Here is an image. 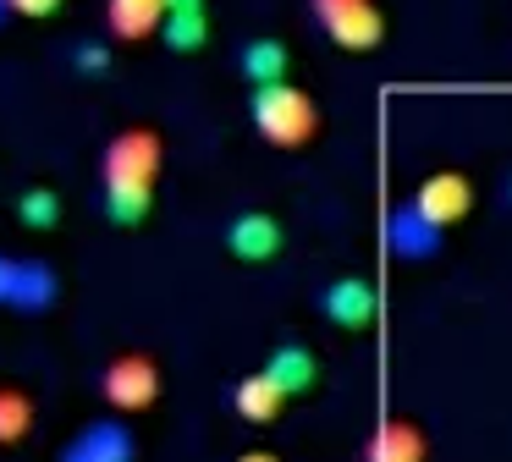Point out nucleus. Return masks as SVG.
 Instances as JSON below:
<instances>
[{"mask_svg": "<svg viewBox=\"0 0 512 462\" xmlns=\"http://www.w3.org/2000/svg\"><path fill=\"white\" fill-rule=\"evenodd\" d=\"M248 121L270 149H303L320 132V105L292 77H281V83L248 88Z\"/></svg>", "mask_w": 512, "mask_h": 462, "instance_id": "obj_2", "label": "nucleus"}, {"mask_svg": "<svg viewBox=\"0 0 512 462\" xmlns=\"http://www.w3.org/2000/svg\"><path fill=\"white\" fill-rule=\"evenodd\" d=\"M314 308L336 330H369L380 319V286L369 275H331L314 297Z\"/></svg>", "mask_w": 512, "mask_h": 462, "instance_id": "obj_7", "label": "nucleus"}, {"mask_svg": "<svg viewBox=\"0 0 512 462\" xmlns=\"http://www.w3.org/2000/svg\"><path fill=\"white\" fill-rule=\"evenodd\" d=\"M160 385H166V380H160V363L149 358V352H138V347L105 358V369H100V396H105V407L122 413V418L155 407L160 402Z\"/></svg>", "mask_w": 512, "mask_h": 462, "instance_id": "obj_4", "label": "nucleus"}, {"mask_svg": "<svg viewBox=\"0 0 512 462\" xmlns=\"http://www.w3.org/2000/svg\"><path fill=\"white\" fill-rule=\"evenodd\" d=\"M446 242V226H435L424 209H413V198H402V204L386 209V220H380V248L391 253V259L402 264H424L435 259Z\"/></svg>", "mask_w": 512, "mask_h": 462, "instance_id": "obj_6", "label": "nucleus"}, {"mask_svg": "<svg viewBox=\"0 0 512 462\" xmlns=\"http://www.w3.org/2000/svg\"><path fill=\"white\" fill-rule=\"evenodd\" d=\"M265 374L270 380L281 385V396H309L314 385H320V358H314L309 347H303V341H276V347H270V358H265Z\"/></svg>", "mask_w": 512, "mask_h": 462, "instance_id": "obj_11", "label": "nucleus"}, {"mask_svg": "<svg viewBox=\"0 0 512 462\" xmlns=\"http://www.w3.org/2000/svg\"><path fill=\"white\" fill-rule=\"evenodd\" d=\"M424 457H430L424 429L408 424V418H386V424L364 440V462H424Z\"/></svg>", "mask_w": 512, "mask_h": 462, "instance_id": "obj_13", "label": "nucleus"}, {"mask_svg": "<svg viewBox=\"0 0 512 462\" xmlns=\"http://www.w3.org/2000/svg\"><path fill=\"white\" fill-rule=\"evenodd\" d=\"M6 22H12V6H6V0H0V33H6Z\"/></svg>", "mask_w": 512, "mask_h": 462, "instance_id": "obj_23", "label": "nucleus"}, {"mask_svg": "<svg viewBox=\"0 0 512 462\" xmlns=\"http://www.w3.org/2000/svg\"><path fill=\"white\" fill-rule=\"evenodd\" d=\"M309 17L320 22V33L347 55H369L386 39V17L375 0H309Z\"/></svg>", "mask_w": 512, "mask_h": 462, "instance_id": "obj_5", "label": "nucleus"}, {"mask_svg": "<svg viewBox=\"0 0 512 462\" xmlns=\"http://www.w3.org/2000/svg\"><path fill=\"white\" fill-rule=\"evenodd\" d=\"M221 242H226V253L243 259V264H270L287 248V226H281L270 209H237V215L226 220Z\"/></svg>", "mask_w": 512, "mask_h": 462, "instance_id": "obj_9", "label": "nucleus"}, {"mask_svg": "<svg viewBox=\"0 0 512 462\" xmlns=\"http://www.w3.org/2000/svg\"><path fill=\"white\" fill-rule=\"evenodd\" d=\"M232 462H281L276 451H243V457H232Z\"/></svg>", "mask_w": 512, "mask_h": 462, "instance_id": "obj_22", "label": "nucleus"}, {"mask_svg": "<svg viewBox=\"0 0 512 462\" xmlns=\"http://www.w3.org/2000/svg\"><path fill=\"white\" fill-rule=\"evenodd\" d=\"M166 165V143L155 127H122L100 149V215L133 231L155 209V176Z\"/></svg>", "mask_w": 512, "mask_h": 462, "instance_id": "obj_1", "label": "nucleus"}, {"mask_svg": "<svg viewBox=\"0 0 512 462\" xmlns=\"http://www.w3.org/2000/svg\"><path fill=\"white\" fill-rule=\"evenodd\" d=\"M166 11H210V0H166Z\"/></svg>", "mask_w": 512, "mask_h": 462, "instance_id": "obj_21", "label": "nucleus"}, {"mask_svg": "<svg viewBox=\"0 0 512 462\" xmlns=\"http://www.w3.org/2000/svg\"><path fill=\"white\" fill-rule=\"evenodd\" d=\"M28 435H34V396L0 385V446H23Z\"/></svg>", "mask_w": 512, "mask_h": 462, "instance_id": "obj_18", "label": "nucleus"}, {"mask_svg": "<svg viewBox=\"0 0 512 462\" xmlns=\"http://www.w3.org/2000/svg\"><path fill=\"white\" fill-rule=\"evenodd\" d=\"M67 61H72V72H78V77H111V44L78 39V44L67 50Z\"/></svg>", "mask_w": 512, "mask_h": 462, "instance_id": "obj_19", "label": "nucleus"}, {"mask_svg": "<svg viewBox=\"0 0 512 462\" xmlns=\"http://www.w3.org/2000/svg\"><path fill=\"white\" fill-rule=\"evenodd\" d=\"M292 72V50L276 39V33H254V39L237 44V77L248 88H265V83H281Z\"/></svg>", "mask_w": 512, "mask_h": 462, "instance_id": "obj_12", "label": "nucleus"}, {"mask_svg": "<svg viewBox=\"0 0 512 462\" xmlns=\"http://www.w3.org/2000/svg\"><path fill=\"white\" fill-rule=\"evenodd\" d=\"M166 22V0H105V33L111 39H149Z\"/></svg>", "mask_w": 512, "mask_h": 462, "instance_id": "obj_14", "label": "nucleus"}, {"mask_svg": "<svg viewBox=\"0 0 512 462\" xmlns=\"http://www.w3.org/2000/svg\"><path fill=\"white\" fill-rule=\"evenodd\" d=\"M12 209H17V226L23 231H56L61 226V193L56 187H45V182H34V187H23V193L12 198Z\"/></svg>", "mask_w": 512, "mask_h": 462, "instance_id": "obj_16", "label": "nucleus"}, {"mask_svg": "<svg viewBox=\"0 0 512 462\" xmlns=\"http://www.w3.org/2000/svg\"><path fill=\"white\" fill-rule=\"evenodd\" d=\"M12 6V17H28V22H45V17H56L67 0H6Z\"/></svg>", "mask_w": 512, "mask_h": 462, "instance_id": "obj_20", "label": "nucleus"}, {"mask_svg": "<svg viewBox=\"0 0 512 462\" xmlns=\"http://www.w3.org/2000/svg\"><path fill=\"white\" fill-rule=\"evenodd\" d=\"M61 303V270L34 253H0V308L6 314H50Z\"/></svg>", "mask_w": 512, "mask_h": 462, "instance_id": "obj_3", "label": "nucleus"}, {"mask_svg": "<svg viewBox=\"0 0 512 462\" xmlns=\"http://www.w3.org/2000/svg\"><path fill=\"white\" fill-rule=\"evenodd\" d=\"M56 462H138V435L127 429V418H89L61 440Z\"/></svg>", "mask_w": 512, "mask_h": 462, "instance_id": "obj_8", "label": "nucleus"}, {"mask_svg": "<svg viewBox=\"0 0 512 462\" xmlns=\"http://www.w3.org/2000/svg\"><path fill=\"white\" fill-rule=\"evenodd\" d=\"M160 39H166L171 55H199L210 44V11H166Z\"/></svg>", "mask_w": 512, "mask_h": 462, "instance_id": "obj_17", "label": "nucleus"}, {"mask_svg": "<svg viewBox=\"0 0 512 462\" xmlns=\"http://www.w3.org/2000/svg\"><path fill=\"white\" fill-rule=\"evenodd\" d=\"M232 407H237V418H248V424H270V418H281L287 396H281V385L259 369V374H243V380L232 385Z\"/></svg>", "mask_w": 512, "mask_h": 462, "instance_id": "obj_15", "label": "nucleus"}, {"mask_svg": "<svg viewBox=\"0 0 512 462\" xmlns=\"http://www.w3.org/2000/svg\"><path fill=\"white\" fill-rule=\"evenodd\" d=\"M501 198H507V209H512V176H507V187H501Z\"/></svg>", "mask_w": 512, "mask_h": 462, "instance_id": "obj_24", "label": "nucleus"}, {"mask_svg": "<svg viewBox=\"0 0 512 462\" xmlns=\"http://www.w3.org/2000/svg\"><path fill=\"white\" fill-rule=\"evenodd\" d=\"M408 198H413V209H424V215L435 220V226L452 231L457 220L474 209V182H468L463 171H435V176H424Z\"/></svg>", "mask_w": 512, "mask_h": 462, "instance_id": "obj_10", "label": "nucleus"}]
</instances>
